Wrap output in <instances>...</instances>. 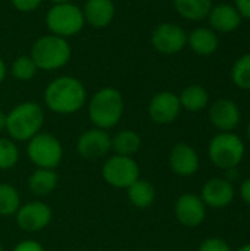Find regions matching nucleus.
I'll list each match as a JSON object with an SVG mask.
<instances>
[{"mask_svg": "<svg viewBox=\"0 0 250 251\" xmlns=\"http://www.w3.org/2000/svg\"><path fill=\"white\" fill-rule=\"evenodd\" d=\"M87 100L84 84L69 75L55 78L44 90V103L53 113L72 115L83 109Z\"/></svg>", "mask_w": 250, "mask_h": 251, "instance_id": "obj_1", "label": "nucleus"}, {"mask_svg": "<svg viewBox=\"0 0 250 251\" xmlns=\"http://www.w3.org/2000/svg\"><path fill=\"white\" fill-rule=\"evenodd\" d=\"M124 97L113 87H103L93 94L88 103L90 122L100 129H111L118 125L124 115Z\"/></svg>", "mask_w": 250, "mask_h": 251, "instance_id": "obj_2", "label": "nucleus"}, {"mask_svg": "<svg viewBox=\"0 0 250 251\" xmlns=\"http://www.w3.org/2000/svg\"><path fill=\"white\" fill-rule=\"evenodd\" d=\"M44 124L43 107L35 101H24L16 104L6 113V131L16 141H28L41 132Z\"/></svg>", "mask_w": 250, "mask_h": 251, "instance_id": "obj_3", "label": "nucleus"}, {"mask_svg": "<svg viewBox=\"0 0 250 251\" xmlns=\"http://www.w3.org/2000/svg\"><path fill=\"white\" fill-rule=\"evenodd\" d=\"M29 56L34 60L37 69L57 71L68 65L72 56V50L66 38L47 34L40 37L32 44Z\"/></svg>", "mask_w": 250, "mask_h": 251, "instance_id": "obj_4", "label": "nucleus"}, {"mask_svg": "<svg viewBox=\"0 0 250 251\" xmlns=\"http://www.w3.org/2000/svg\"><path fill=\"white\" fill-rule=\"evenodd\" d=\"M84 24L83 9L72 1L55 3L46 15V25L49 31L62 38H69L80 34Z\"/></svg>", "mask_w": 250, "mask_h": 251, "instance_id": "obj_5", "label": "nucleus"}, {"mask_svg": "<svg viewBox=\"0 0 250 251\" xmlns=\"http://www.w3.org/2000/svg\"><path fill=\"white\" fill-rule=\"evenodd\" d=\"M246 153V147L242 138L234 132H220L217 134L208 147V154L211 162L220 169L237 168Z\"/></svg>", "mask_w": 250, "mask_h": 251, "instance_id": "obj_6", "label": "nucleus"}, {"mask_svg": "<svg viewBox=\"0 0 250 251\" xmlns=\"http://www.w3.org/2000/svg\"><path fill=\"white\" fill-rule=\"evenodd\" d=\"M27 156L40 169H56L63 157V147L57 137L50 132H38L27 141Z\"/></svg>", "mask_w": 250, "mask_h": 251, "instance_id": "obj_7", "label": "nucleus"}, {"mask_svg": "<svg viewBox=\"0 0 250 251\" xmlns=\"http://www.w3.org/2000/svg\"><path fill=\"white\" fill-rule=\"evenodd\" d=\"M102 176L111 187L127 190L140 178V168L133 157L113 154L103 163Z\"/></svg>", "mask_w": 250, "mask_h": 251, "instance_id": "obj_8", "label": "nucleus"}, {"mask_svg": "<svg viewBox=\"0 0 250 251\" xmlns=\"http://www.w3.org/2000/svg\"><path fill=\"white\" fill-rule=\"evenodd\" d=\"M150 43L162 54H177L187 46V32L177 24L162 22L153 29Z\"/></svg>", "mask_w": 250, "mask_h": 251, "instance_id": "obj_9", "label": "nucleus"}, {"mask_svg": "<svg viewBox=\"0 0 250 251\" xmlns=\"http://www.w3.org/2000/svg\"><path fill=\"white\" fill-rule=\"evenodd\" d=\"M53 212L52 209L38 200L29 201L27 204H21L18 212L15 213L16 225L25 232H40L49 226L52 222Z\"/></svg>", "mask_w": 250, "mask_h": 251, "instance_id": "obj_10", "label": "nucleus"}, {"mask_svg": "<svg viewBox=\"0 0 250 251\" xmlns=\"http://www.w3.org/2000/svg\"><path fill=\"white\" fill-rule=\"evenodd\" d=\"M77 151L85 160L102 159L111 151V135L106 129L90 128L78 137Z\"/></svg>", "mask_w": 250, "mask_h": 251, "instance_id": "obj_11", "label": "nucleus"}, {"mask_svg": "<svg viewBox=\"0 0 250 251\" xmlns=\"http://www.w3.org/2000/svg\"><path fill=\"white\" fill-rule=\"evenodd\" d=\"M147 112L150 119L158 125L172 124L181 112L180 99L172 91H161L150 99Z\"/></svg>", "mask_w": 250, "mask_h": 251, "instance_id": "obj_12", "label": "nucleus"}, {"mask_svg": "<svg viewBox=\"0 0 250 251\" xmlns=\"http://www.w3.org/2000/svg\"><path fill=\"white\" fill-rule=\"evenodd\" d=\"M174 213L181 225L187 228H196L202 225L206 218V206L200 196L187 193L177 199L174 204Z\"/></svg>", "mask_w": 250, "mask_h": 251, "instance_id": "obj_13", "label": "nucleus"}, {"mask_svg": "<svg viewBox=\"0 0 250 251\" xmlns=\"http://www.w3.org/2000/svg\"><path fill=\"white\" fill-rule=\"evenodd\" d=\"M209 119L221 132H233L242 119L239 104L231 99H218L209 107Z\"/></svg>", "mask_w": 250, "mask_h": 251, "instance_id": "obj_14", "label": "nucleus"}, {"mask_svg": "<svg viewBox=\"0 0 250 251\" xmlns=\"http://www.w3.org/2000/svg\"><path fill=\"white\" fill-rule=\"evenodd\" d=\"M209 28L217 34H230L240 28L243 18L240 12L231 3H220L212 6L208 18Z\"/></svg>", "mask_w": 250, "mask_h": 251, "instance_id": "obj_15", "label": "nucleus"}, {"mask_svg": "<svg viewBox=\"0 0 250 251\" xmlns=\"http://www.w3.org/2000/svg\"><path fill=\"white\" fill-rule=\"evenodd\" d=\"M236 196L234 187L225 178H211L205 182L202 188L200 199L206 207L212 209H224L227 207Z\"/></svg>", "mask_w": 250, "mask_h": 251, "instance_id": "obj_16", "label": "nucleus"}, {"mask_svg": "<svg viewBox=\"0 0 250 251\" xmlns=\"http://www.w3.org/2000/svg\"><path fill=\"white\" fill-rule=\"evenodd\" d=\"M200 165L197 151L186 144L177 143L169 151V168L175 175L180 176H192L197 172Z\"/></svg>", "mask_w": 250, "mask_h": 251, "instance_id": "obj_17", "label": "nucleus"}, {"mask_svg": "<svg viewBox=\"0 0 250 251\" xmlns=\"http://www.w3.org/2000/svg\"><path fill=\"white\" fill-rule=\"evenodd\" d=\"M84 21L93 28H105L115 18L113 0H87L83 9Z\"/></svg>", "mask_w": 250, "mask_h": 251, "instance_id": "obj_18", "label": "nucleus"}, {"mask_svg": "<svg viewBox=\"0 0 250 251\" xmlns=\"http://www.w3.org/2000/svg\"><path fill=\"white\" fill-rule=\"evenodd\" d=\"M187 46L199 56H212L220 47V37L208 26H197L187 32Z\"/></svg>", "mask_w": 250, "mask_h": 251, "instance_id": "obj_19", "label": "nucleus"}, {"mask_svg": "<svg viewBox=\"0 0 250 251\" xmlns=\"http://www.w3.org/2000/svg\"><path fill=\"white\" fill-rule=\"evenodd\" d=\"M59 182V176L55 169L37 168L28 178V188L37 197H46L52 194Z\"/></svg>", "mask_w": 250, "mask_h": 251, "instance_id": "obj_20", "label": "nucleus"}, {"mask_svg": "<svg viewBox=\"0 0 250 251\" xmlns=\"http://www.w3.org/2000/svg\"><path fill=\"white\" fill-rule=\"evenodd\" d=\"M181 109H186L187 112H202L209 104V93L205 87L199 84L187 85L178 96Z\"/></svg>", "mask_w": 250, "mask_h": 251, "instance_id": "obj_21", "label": "nucleus"}, {"mask_svg": "<svg viewBox=\"0 0 250 251\" xmlns=\"http://www.w3.org/2000/svg\"><path fill=\"white\" fill-rule=\"evenodd\" d=\"M177 13L193 22H199L208 18L212 9V0H172Z\"/></svg>", "mask_w": 250, "mask_h": 251, "instance_id": "obj_22", "label": "nucleus"}, {"mask_svg": "<svg viewBox=\"0 0 250 251\" xmlns=\"http://www.w3.org/2000/svg\"><path fill=\"white\" fill-rule=\"evenodd\" d=\"M141 146L140 135L133 129H122L111 137V150L115 151L118 156L133 157Z\"/></svg>", "mask_w": 250, "mask_h": 251, "instance_id": "obj_23", "label": "nucleus"}, {"mask_svg": "<svg viewBox=\"0 0 250 251\" xmlns=\"http://www.w3.org/2000/svg\"><path fill=\"white\" fill-rule=\"evenodd\" d=\"M127 197L134 207L149 209L155 203L156 190L149 181L139 178L133 185H130L127 188Z\"/></svg>", "mask_w": 250, "mask_h": 251, "instance_id": "obj_24", "label": "nucleus"}, {"mask_svg": "<svg viewBox=\"0 0 250 251\" xmlns=\"http://www.w3.org/2000/svg\"><path fill=\"white\" fill-rule=\"evenodd\" d=\"M233 84L245 91H250V51L242 54L233 65L230 72Z\"/></svg>", "mask_w": 250, "mask_h": 251, "instance_id": "obj_25", "label": "nucleus"}, {"mask_svg": "<svg viewBox=\"0 0 250 251\" xmlns=\"http://www.w3.org/2000/svg\"><path fill=\"white\" fill-rule=\"evenodd\" d=\"M21 207L18 190L9 184H0V216H13Z\"/></svg>", "mask_w": 250, "mask_h": 251, "instance_id": "obj_26", "label": "nucleus"}, {"mask_svg": "<svg viewBox=\"0 0 250 251\" xmlns=\"http://www.w3.org/2000/svg\"><path fill=\"white\" fill-rule=\"evenodd\" d=\"M37 66L34 63V60L31 59V56L28 54H21L18 56L13 62H12V66H10V74L15 79L18 81H31L35 74H37Z\"/></svg>", "mask_w": 250, "mask_h": 251, "instance_id": "obj_27", "label": "nucleus"}, {"mask_svg": "<svg viewBox=\"0 0 250 251\" xmlns=\"http://www.w3.org/2000/svg\"><path fill=\"white\" fill-rule=\"evenodd\" d=\"M19 160V149L12 138H0V171L16 166Z\"/></svg>", "mask_w": 250, "mask_h": 251, "instance_id": "obj_28", "label": "nucleus"}, {"mask_svg": "<svg viewBox=\"0 0 250 251\" xmlns=\"http://www.w3.org/2000/svg\"><path fill=\"white\" fill-rule=\"evenodd\" d=\"M199 251H233L230 244L220 237H209L202 241Z\"/></svg>", "mask_w": 250, "mask_h": 251, "instance_id": "obj_29", "label": "nucleus"}, {"mask_svg": "<svg viewBox=\"0 0 250 251\" xmlns=\"http://www.w3.org/2000/svg\"><path fill=\"white\" fill-rule=\"evenodd\" d=\"M12 6L18 10V12H22V13H31L34 10H37L43 0H10Z\"/></svg>", "mask_w": 250, "mask_h": 251, "instance_id": "obj_30", "label": "nucleus"}, {"mask_svg": "<svg viewBox=\"0 0 250 251\" xmlns=\"http://www.w3.org/2000/svg\"><path fill=\"white\" fill-rule=\"evenodd\" d=\"M12 251H44L43 246L34 240H24L21 243H18Z\"/></svg>", "mask_w": 250, "mask_h": 251, "instance_id": "obj_31", "label": "nucleus"}, {"mask_svg": "<svg viewBox=\"0 0 250 251\" xmlns=\"http://www.w3.org/2000/svg\"><path fill=\"white\" fill-rule=\"evenodd\" d=\"M234 6L243 19H250V0H234Z\"/></svg>", "mask_w": 250, "mask_h": 251, "instance_id": "obj_32", "label": "nucleus"}, {"mask_svg": "<svg viewBox=\"0 0 250 251\" xmlns=\"http://www.w3.org/2000/svg\"><path fill=\"white\" fill-rule=\"evenodd\" d=\"M240 197L246 204L250 206V176L243 179V182L240 184Z\"/></svg>", "mask_w": 250, "mask_h": 251, "instance_id": "obj_33", "label": "nucleus"}, {"mask_svg": "<svg viewBox=\"0 0 250 251\" xmlns=\"http://www.w3.org/2000/svg\"><path fill=\"white\" fill-rule=\"evenodd\" d=\"M239 176H240V174H239V169L237 168H233V169H227L225 171V179L228 182H231V184H233V181H237Z\"/></svg>", "mask_w": 250, "mask_h": 251, "instance_id": "obj_34", "label": "nucleus"}, {"mask_svg": "<svg viewBox=\"0 0 250 251\" xmlns=\"http://www.w3.org/2000/svg\"><path fill=\"white\" fill-rule=\"evenodd\" d=\"M6 74H7V68H6V63H4V60L0 57V84L4 81V78H6Z\"/></svg>", "mask_w": 250, "mask_h": 251, "instance_id": "obj_35", "label": "nucleus"}, {"mask_svg": "<svg viewBox=\"0 0 250 251\" xmlns=\"http://www.w3.org/2000/svg\"><path fill=\"white\" fill-rule=\"evenodd\" d=\"M6 131V113L0 110V134Z\"/></svg>", "mask_w": 250, "mask_h": 251, "instance_id": "obj_36", "label": "nucleus"}, {"mask_svg": "<svg viewBox=\"0 0 250 251\" xmlns=\"http://www.w3.org/2000/svg\"><path fill=\"white\" fill-rule=\"evenodd\" d=\"M236 251H250V243L249 244H245V246H242V247H239Z\"/></svg>", "mask_w": 250, "mask_h": 251, "instance_id": "obj_37", "label": "nucleus"}, {"mask_svg": "<svg viewBox=\"0 0 250 251\" xmlns=\"http://www.w3.org/2000/svg\"><path fill=\"white\" fill-rule=\"evenodd\" d=\"M53 3H65V1H71V0H52Z\"/></svg>", "mask_w": 250, "mask_h": 251, "instance_id": "obj_38", "label": "nucleus"}, {"mask_svg": "<svg viewBox=\"0 0 250 251\" xmlns=\"http://www.w3.org/2000/svg\"><path fill=\"white\" fill-rule=\"evenodd\" d=\"M248 137H249V141H250V121H249V124H248Z\"/></svg>", "mask_w": 250, "mask_h": 251, "instance_id": "obj_39", "label": "nucleus"}, {"mask_svg": "<svg viewBox=\"0 0 250 251\" xmlns=\"http://www.w3.org/2000/svg\"><path fill=\"white\" fill-rule=\"evenodd\" d=\"M0 251H3V246L1 244H0Z\"/></svg>", "mask_w": 250, "mask_h": 251, "instance_id": "obj_40", "label": "nucleus"}, {"mask_svg": "<svg viewBox=\"0 0 250 251\" xmlns=\"http://www.w3.org/2000/svg\"><path fill=\"white\" fill-rule=\"evenodd\" d=\"M147 251H153V250H147Z\"/></svg>", "mask_w": 250, "mask_h": 251, "instance_id": "obj_41", "label": "nucleus"}]
</instances>
